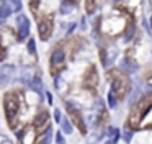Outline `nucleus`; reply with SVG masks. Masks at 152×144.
Here are the masks:
<instances>
[{"instance_id": "28", "label": "nucleus", "mask_w": 152, "mask_h": 144, "mask_svg": "<svg viewBox=\"0 0 152 144\" xmlns=\"http://www.w3.org/2000/svg\"><path fill=\"white\" fill-rule=\"evenodd\" d=\"M46 97H48V100H49V103H53V95H51L49 92H46Z\"/></svg>"}, {"instance_id": "9", "label": "nucleus", "mask_w": 152, "mask_h": 144, "mask_svg": "<svg viewBox=\"0 0 152 144\" xmlns=\"http://www.w3.org/2000/svg\"><path fill=\"white\" fill-rule=\"evenodd\" d=\"M30 87L33 92H36V93H41V90H43V80H41V77L38 75V77H33L30 80Z\"/></svg>"}, {"instance_id": "11", "label": "nucleus", "mask_w": 152, "mask_h": 144, "mask_svg": "<svg viewBox=\"0 0 152 144\" xmlns=\"http://www.w3.org/2000/svg\"><path fill=\"white\" fill-rule=\"evenodd\" d=\"M75 7V2H72V0H64L62 3H61V13L62 15H66V13H70V10Z\"/></svg>"}, {"instance_id": "25", "label": "nucleus", "mask_w": 152, "mask_h": 144, "mask_svg": "<svg viewBox=\"0 0 152 144\" xmlns=\"http://www.w3.org/2000/svg\"><path fill=\"white\" fill-rule=\"evenodd\" d=\"M93 10V0H87V12H92Z\"/></svg>"}, {"instance_id": "5", "label": "nucleus", "mask_w": 152, "mask_h": 144, "mask_svg": "<svg viewBox=\"0 0 152 144\" xmlns=\"http://www.w3.org/2000/svg\"><path fill=\"white\" fill-rule=\"evenodd\" d=\"M13 64H7V65H2L0 67V87H5V85L10 82L12 75H13Z\"/></svg>"}, {"instance_id": "23", "label": "nucleus", "mask_w": 152, "mask_h": 144, "mask_svg": "<svg viewBox=\"0 0 152 144\" xmlns=\"http://www.w3.org/2000/svg\"><path fill=\"white\" fill-rule=\"evenodd\" d=\"M132 35H134V26H129V29H128V33H126V39H131L132 38Z\"/></svg>"}, {"instance_id": "30", "label": "nucleus", "mask_w": 152, "mask_h": 144, "mask_svg": "<svg viewBox=\"0 0 152 144\" xmlns=\"http://www.w3.org/2000/svg\"><path fill=\"white\" fill-rule=\"evenodd\" d=\"M0 23H2V18H0Z\"/></svg>"}, {"instance_id": "20", "label": "nucleus", "mask_w": 152, "mask_h": 144, "mask_svg": "<svg viewBox=\"0 0 152 144\" xmlns=\"http://www.w3.org/2000/svg\"><path fill=\"white\" fill-rule=\"evenodd\" d=\"M56 143L57 144H66V139L62 136V131H56Z\"/></svg>"}, {"instance_id": "16", "label": "nucleus", "mask_w": 152, "mask_h": 144, "mask_svg": "<svg viewBox=\"0 0 152 144\" xmlns=\"http://www.w3.org/2000/svg\"><path fill=\"white\" fill-rule=\"evenodd\" d=\"M108 107L110 108H115L116 107V97H115L113 92H110V93H108Z\"/></svg>"}, {"instance_id": "19", "label": "nucleus", "mask_w": 152, "mask_h": 144, "mask_svg": "<svg viewBox=\"0 0 152 144\" xmlns=\"http://www.w3.org/2000/svg\"><path fill=\"white\" fill-rule=\"evenodd\" d=\"M123 64H124V67L128 69V71H131V72H136V71H137V65H136L134 62H131V64H129V61H124Z\"/></svg>"}, {"instance_id": "3", "label": "nucleus", "mask_w": 152, "mask_h": 144, "mask_svg": "<svg viewBox=\"0 0 152 144\" xmlns=\"http://www.w3.org/2000/svg\"><path fill=\"white\" fill-rule=\"evenodd\" d=\"M129 88V80L126 77H115L111 82V92L113 93H118V97H123V95L128 92Z\"/></svg>"}, {"instance_id": "1", "label": "nucleus", "mask_w": 152, "mask_h": 144, "mask_svg": "<svg viewBox=\"0 0 152 144\" xmlns=\"http://www.w3.org/2000/svg\"><path fill=\"white\" fill-rule=\"evenodd\" d=\"M151 108H152V90L147 92V93H144V97L134 103V107L129 111L128 124L131 128H137L139 124H141V120L151 111Z\"/></svg>"}, {"instance_id": "13", "label": "nucleus", "mask_w": 152, "mask_h": 144, "mask_svg": "<svg viewBox=\"0 0 152 144\" xmlns=\"http://www.w3.org/2000/svg\"><path fill=\"white\" fill-rule=\"evenodd\" d=\"M10 13H12V8L8 5H0V18L4 20V18H8L10 16Z\"/></svg>"}, {"instance_id": "22", "label": "nucleus", "mask_w": 152, "mask_h": 144, "mask_svg": "<svg viewBox=\"0 0 152 144\" xmlns=\"http://www.w3.org/2000/svg\"><path fill=\"white\" fill-rule=\"evenodd\" d=\"M61 120H62V118H61V110H54V121H57V123H61Z\"/></svg>"}, {"instance_id": "24", "label": "nucleus", "mask_w": 152, "mask_h": 144, "mask_svg": "<svg viewBox=\"0 0 152 144\" xmlns=\"http://www.w3.org/2000/svg\"><path fill=\"white\" fill-rule=\"evenodd\" d=\"M118 139H119V134H118V136H115L113 139H108L105 144H116V143H118Z\"/></svg>"}, {"instance_id": "14", "label": "nucleus", "mask_w": 152, "mask_h": 144, "mask_svg": "<svg viewBox=\"0 0 152 144\" xmlns=\"http://www.w3.org/2000/svg\"><path fill=\"white\" fill-rule=\"evenodd\" d=\"M23 84H30V71L26 69H21V79H20Z\"/></svg>"}, {"instance_id": "6", "label": "nucleus", "mask_w": 152, "mask_h": 144, "mask_svg": "<svg viewBox=\"0 0 152 144\" xmlns=\"http://www.w3.org/2000/svg\"><path fill=\"white\" fill-rule=\"evenodd\" d=\"M51 29H53V26H51V21H49V20H43V21L39 23V26H38L39 38L46 41V39L49 38V35H51Z\"/></svg>"}, {"instance_id": "18", "label": "nucleus", "mask_w": 152, "mask_h": 144, "mask_svg": "<svg viewBox=\"0 0 152 144\" xmlns=\"http://www.w3.org/2000/svg\"><path fill=\"white\" fill-rule=\"evenodd\" d=\"M119 134V129H116V128H113V126H110L108 129H106V136H110V137H115V136H118Z\"/></svg>"}, {"instance_id": "29", "label": "nucleus", "mask_w": 152, "mask_h": 144, "mask_svg": "<svg viewBox=\"0 0 152 144\" xmlns=\"http://www.w3.org/2000/svg\"><path fill=\"white\" fill-rule=\"evenodd\" d=\"M149 28H151V29H152V16H151V26H149Z\"/></svg>"}, {"instance_id": "27", "label": "nucleus", "mask_w": 152, "mask_h": 144, "mask_svg": "<svg viewBox=\"0 0 152 144\" xmlns=\"http://www.w3.org/2000/svg\"><path fill=\"white\" fill-rule=\"evenodd\" d=\"M75 26H77L75 23H70V25H69V31H67V33H72L74 29H75Z\"/></svg>"}, {"instance_id": "21", "label": "nucleus", "mask_w": 152, "mask_h": 144, "mask_svg": "<svg viewBox=\"0 0 152 144\" xmlns=\"http://www.w3.org/2000/svg\"><path fill=\"white\" fill-rule=\"evenodd\" d=\"M132 136H134V131H132V129H128V131L124 133V141H126V143H131Z\"/></svg>"}, {"instance_id": "4", "label": "nucleus", "mask_w": 152, "mask_h": 144, "mask_svg": "<svg viewBox=\"0 0 152 144\" xmlns=\"http://www.w3.org/2000/svg\"><path fill=\"white\" fill-rule=\"evenodd\" d=\"M17 25H18V36H20V39H25L30 35V21H28V18L25 15H18Z\"/></svg>"}, {"instance_id": "15", "label": "nucleus", "mask_w": 152, "mask_h": 144, "mask_svg": "<svg viewBox=\"0 0 152 144\" xmlns=\"http://www.w3.org/2000/svg\"><path fill=\"white\" fill-rule=\"evenodd\" d=\"M12 12H20L21 10V0H12Z\"/></svg>"}, {"instance_id": "17", "label": "nucleus", "mask_w": 152, "mask_h": 144, "mask_svg": "<svg viewBox=\"0 0 152 144\" xmlns=\"http://www.w3.org/2000/svg\"><path fill=\"white\" fill-rule=\"evenodd\" d=\"M28 52L30 54H36V43H34V39L28 41Z\"/></svg>"}, {"instance_id": "10", "label": "nucleus", "mask_w": 152, "mask_h": 144, "mask_svg": "<svg viewBox=\"0 0 152 144\" xmlns=\"http://www.w3.org/2000/svg\"><path fill=\"white\" fill-rule=\"evenodd\" d=\"M53 128L51 126H48L46 128V131L43 133V136H41V141H39V144H51V139H53Z\"/></svg>"}, {"instance_id": "12", "label": "nucleus", "mask_w": 152, "mask_h": 144, "mask_svg": "<svg viewBox=\"0 0 152 144\" xmlns=\"http://www.w3.org/2000/svg\"><path fill=\"white\" fill-rule=\"evenodd\" d=\"M61 128H62V131L66 134H72L74 128H72V123L69 121V118H64V120H61Z\"/></svg>"}, {"instance_id": "7", "label": "nucleus", "mask_w": 152, "mask_h": 144, "mask_svg": "<svg viewBox=\"0 0 152 144\" xmlns=\"http://www.w3.org/2000/svg\"><path fill=\"white\" fill-rule=\"evenodd\" d=\"M49 121V113L48 111H41V113L36 115V118H34V128H43L44 124Z\"/></svg>"}, {"instance_id": "31", "label": "nucleus", "mask_w": 152, "mask_h": 144, "mask_svg": "<svg viewBox=\"0 0 152 144\" xmlns=\"http://www.w3.org/2000/svg\"><path fill=\"white\" fill-rule=\"evenodd\" d=\"M4 2H7V0H4Z\"/></svg>"}, {"instance_id": "8", "label": "nucleus", "mask_w": 152, "mask_h": 144, "mask_svg": "<svg viewBox=\"0 0 152 144\" xmlns=\"http://www.w3.org/2000/svg\"><path fill=\"white\" fill-rule=\"evenodd\" d=\"M64 59H66V52H64L62 49H56V51L53 52V56H51V64L59 65L64 62Z\"/></svg>"}, {"instance_id": "26", "label": "nucleus", "mask_w": 152, "mask_h": 144, "mask_svg": "<svg viewBox=\"0 0 152 144\" xmlns=\"http://www.w3.org/2000/svg\"><path fill=\"white\" fill-rule=\"evenodd\" d=\"M5 57H7V54H5V49L0 46V61H4Z\"/></svg>"}, {"instance_id": "2", "label": "nucleus", "mask_w": 152, "mask_h": 144, "mask_svg": "<svg viewBox=\"0 0 152 144\" xmlns=\"http://www.w3.org/2000/svg\"><path fill=\"white\" fill-rule=\"evenodd\" d=\"M4 110L7 115L8 121H12V118L17 116L18 110H20V98L17 93H7L4 98Z\"/></svg>"}]
</instances>
